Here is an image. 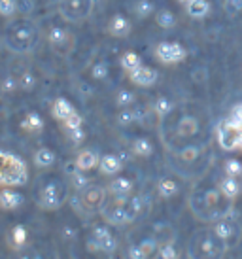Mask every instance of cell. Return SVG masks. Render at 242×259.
<instances>
[{
	"instance_id": "6da1fadb",
	"label": "cell",
	"mask_w": 242,
	"mask_h": 259,
	"mask_svg": "<svg viewBox=\"0 0 242 259\" xmlns=\"http://www.w3.org/2000/svg\"><path fill=\"white\" fill-rule=\"evenodd\" d=\"M38 44V30L29 21H14L4 30V46L12 53H30Z\"/></svg>"
},
{
	"instance_id": "7a4b0ae2",
	"label": "cell",
	"mask_w": 242,
	"mask_h": 259,
	"mask_svg": "<svg viewBox=\"0 0 242 259\" xmlns=\"http://www.w3.org/2000/svg\"><path fill=\"white\" fill-rule=\"evenodd\" d=\"M29 182L27 163L12 151L0 150V187H21Z\"/></svg>"
},
{
	"instance_id": "3957f363",
	"label": "cell",
	"mask_w": 242,
	"mask_h": 259,
	"mask_svg": "<svg viewBox=\"0 0 242 259\" xmlns=\"http://www.w3.org/2000/svg\"><path fill=\"white\" fill-rule=\"evenodd\" d=\"M108 199V189L102 186H97V184H91L87 186L84 191H76L74 195H70V206L79 216H95V214H100V208L102 204L106 202Z\"/></svg>"
},
{
	"instance_id": "277c9868",
	"label": "cell",
	"mask_w": 242,
	"mask_h": 259,
	"mask_svg": "<svg viewBox=\"0 0 242 259\" xmlns=\"http://www.w3.org/2000/svg\"><path fill=\"white\" fill-rule=\"evenodd\" d=\"M218 142L223 150H235L242 148V104H238L229 119L218 127Z\"/></svg>"
},
{
	"instance_id": "5b68a950",
	"label": "cell",
	"mask_w": 242,
	"mask_h": 259,
	"mask_svg": "<svg viewBox=\"0 0 242 259\" xmlns=\"http://www.w3.org/2000/svg\"><path fill=\"white\" fill-rule=\"evenodd\" d=\"M68 199H70V193H68L66 184L61 180H50L40 187L36 202H38V206L42 210L53 212V210L61 208Z\"/></svg>"
},
{
	"instance_id": "8992f818",
	"label": "cell",
	"mask_w": 242,
	"mask_h": 259,
	"mask_svg": "<svg viewBox=\"0 0 242 259\" xmlns=\"http://www.w3.org/2000/svg\"><path fill=\"white\" fill-rule=\"evenodd\" d=\"M100 216L104 218V222H106L108 225H114V227H125V225H129V223H133L136 220L125 204L114 202L110 199V195H108L106 202H104L102 208H100Z\"/></svg>"
},
{
	"instance_id": "52a82bcc",
	"label": "cell",
	"mask_w": 242,
	"mask_h": 259,
	"mask_svg": "<svg viewBox=\"0 0 242 259\" xmlns=\"http://www.w3.org/2000/svg\"><path fill=\"white\" fill-rule=\"evenodd\" d=\"M93 12V0H59V14L66 21H86Z\"/></svg>"
},
{
	"instance_id": "ba28073f",
	"label": "cell",
	"mask_w": 242,
	"mask_h": 259,
	"mask_svg": "<svg viewBox=\"0 0 242 259\" xmlns=\"http://www.w3.org/2000/svg\"><path fill=\"white\" fill-rule=\"evenodd\" d=\"M153 53H155L157 61L163 63V65H178V63H182L187 57V51H185V48L182 44L169 42V40L157 44Z\"/></svg>"
},
{
	"instance_id": "9c48e42d",
	"label": "cell",
	"mask_w": 242,
	"mask_h": 259,
	"mask_svg": "<svg viewBox=\"0 0 242 259\" xmlns=\"http://www.w3.org/2000/svg\"><path fill=\"white\" fill-rule=\"evenodd\" d=\"M212 233L225 244L227 250L236 246L238 240H240V227H238V223H235L233 220H227V218H220L218 222L214 223Z\"/></svg>"
},
{
	"instance_id": "30bf717a",
	"label": "cell",
	"mask_w": 242,
	"mask_h": 259,
	"mask_svg": "<svg viewBox=\"0 0 242 259\" xmlns=\"http://www.w3.org/2000/svg\"><path fill=\"white\" fill-rule=\"evenodd\" d=\"M197 250L205 257H216L227 248L214 233H200V237L197 238Z\"/></svg>"
},
{
	"instance_id": "8fae6325",
	"label": "cell",
	"mask_w": 242,
	"mask_h": 259,
	"mask_svg": "<svg viewBox=\"0 0 242 259\" xmlns=\"http://www.w3.org/2000/svg\"><path fill=\"white\" fill-rule=\"evenodd\" d=\"M48 44L59 53H66L72 50V34L66 29L55 25L48 30Z\"/></svg>"
},
{
	"instance_id": "7c38bea8",
	"label": "cell",
	"mask_w": 242,
	"mask_h": 259,
	"mask_svg": "<svg viewBox=\"0 0 242 259\" xmlns=\"http://www.w3.org/2000/svg\"><path fill=\"white\" fill-rule=\"evenodd\" d=\"M129 79L138 87H151L157 83L159 74H157V70L151 68V66L140 65V66H136L135 70H129Z\"/></svg>"
},
{
	"instance_id": "4fadbf2b",
	"label": "cell",
	"mask_w": 242,
	"mask_h": 259,
	"mask_svg": "<svg viewBox=\"0 0 242 259\" xmlns=\"http://www.w3.org/2000/svg\"><path fill=\"white\" fill-rule=\"evenodd\" d=\"M106 30L110 36L114 38H125L131 34V30H133V23H131V19L129 17H125V15L121 14H115L110 17V21H108L106 25Z\"/></svg>"
},
{
	"instance_id": "5bb4252c",
	"label": "cell",
	"mask_w": 242,
	"mask_h": 259,
	"mask_svg": "<svg viewBox=\"0 0 242 259\" xmlns=\"http://www.w3.org/2000/svg\"><path fill=\"white\" fill-rule=\"evenodd\" d=\"M25 202L21 191H17L15 187H2L0 189V210H17Z\"/></svg>"
},
{
	"instance_id": "9a60e30c",
	"label": "cell",
	"mask_w": 242,
	"mask_h": 259,
	"mask_svg": "<svg viewBox=\"0 0 242 259\" xmlns=\"http://www.w3.org/2000/svg\"><path fill=\"white\" fill-rule=\"evenodd\" d=\"M106 189L110 197H131L133 189H135V184L127 176H114Z\"/></svg>"
},
{
	"instance_id": "2e32d148",
	"label": "cell",
	"mask_w": 242,
	"mask_h": 259,
	"mask_svg": "<svg viewBox=\"0 0 242 259\" xmlns=\"http://www.w3.org/2000/svg\"><path fill=\"white\" fill-rule=\"evenodd\" d=\"M121 168H123V159H121V155H115V153L100 155V163H99L100 174H104V176H115V174L121 172Z\"/></svg>"
},
{
	"instance_id": "e0dca14e",
	"label": "cell",
	"mask_w": 242,
	"mask_h": 259,
	"mask_svg": "<svg viewBox=\"0 0 242 259\" xmlns=\"http://www.w3.org/2000/svg\"><path fill=\"white\" fill-rule=\"evenodd\" d=\"M44 117L38 112H29V114L23 115L21 123H19V127L23 129V133H27L30 137H36V135H40L44 131Z\"/></svg>"
},
{
	"instance_id": "ac0fdd59",
	"label": "cell",
	"mask_w": 242,
	"mask_h": 259,
	"mask_svg": "<svg viewBox=\"0 0 242 259\" xmlns=\"http://www.w3.org/2000/svg\"><path fill=\"white\" fill-rule=\"evenodd\" d=\"M27 242H29V231H27V227L21 225V223H15L14 227L10 229V233H8V244L12 246L14 250H21V248L27 246Z\"/></svg>"
},
{
	"instance_id": "d6986e66",
	"label": "cell",
	"mask_w": 242,
	"mask_h": 259,
	"mask_svg": "<svg viewBox=\"0 0 242 259\" xmlns=\"http://www.w3.org/2000/svg\"><path fill=\"white\" fill-rule=\"evenodd\" d=\"M55 161H57V153L51 150V148H48V146L38 148V150L34 151V155H32V163H34V166L42 168V170L51 168V166L55 165Z\"/></svg>"
},
{
	"instance_id": "ffe728a7",
	"label": "cell",
	"mask_w": 242,
	"mask_h": 259,
	"mask_svg": "<svg viewBox=\"0 0 242 259\" xmlns=\"http://www.w3.org/2000/svg\"><path fill=\"white\" fill-rule=\"evenodd\" d=\"M220 193L223 195L225 199H229V201L236 199V197L242 193L240 180H238L236 176H227V174H225V178L220 182Z\"/></svg>"
},
{
	"instance_id": "44dd1931",
	"label": "cell",
	"mask_w": 242,
	"mask_h": 259,
	"mask_svg": "<svg viewBox=\"0 0 242 259\" xmlns=\"http://www.w3.org/2000/svg\"><path fill=\"white\" fill-rule=\"evenodd\" d=\"M76 165H78V168H82V170H93V168H99V163H100V155L97 153V151L93 150H82L76 155Z\"/></svg>"
},
{
	"instance_id": "7402d4cb",
	"label": "cell",
	"mask_w": 242,
	"mask_h": 259,
	"mask_svg": "<svg viewBox=\"0 0 242 259\" xmlns=\"http://www.w3.org/2000/svg\"><path fill=\"white\" fill-rule=\"evenodd\" d=\"M74 112H76V108L72 106V102L68 101V99H63V97L55 99L53 104H51V115L61 123H63L66 117H70Z\"/></svg>"
},
{
	"instance_id": "603a6c76",
	"label": "cell",
	"mask_w": 242,
	"mask_h": 259,
	"mask_svg": "<svg viewBox=\"0 0 242 259\" xmlns=\"http://www.w3.org/2000/svg\"><path fill=\"white\" fill-rule=\"evenodd\" d=\"M131 153L136 155V157H142V159L151 157V155H153V142L146 137L135 138V140L131 142Z\"/></svg>"
},
{
	"instance_id": "cb8c5ba5",
	"label": "cell",
	"mask_w": 242,
	"mask_h": 259,
	"mask_svg": "<svg viewBox=\"0 0 242 259\" xmlns=\"http://www.w3.org/2000/svg\"><path fill=\"white\" fill-rule=\"evenodd\" d=\"M199 131V121L193 115H184L176 125V135L182 138H189L193 135H197Z\"/></svg>"
},
{
	"instance_id": "d4e9b609",
	"label": "cell",
	"mask_w": 242,
	"mask_h": 259,
	"mask_svg": "<svg viewBox=\"0 0 242 259\" xmlns=\"http://www.w3.org/2000/svg\"><path fill=\"white\" fill-rule=\"evenodd\" d=\"M131 12L135 14L136 19H148L155 14V4L151 0H133L131 2Z\"/></svg>"
},
{
	"instance_id": "484cf974",
	"label": "cell",
	"mask_w": 242,
	"mask_h": 259,
	"mask_svg": "<svg viewBox=\"0 0 242 259\" xmlns=\"http://www.w3.org/2000/svg\"><path fill=\"white\" fill-rule=\"evenodd\" d=\"M185 12L193 19H203L210 14V2L208 0H191L185 4Z\"/></svg>"
},
{
	"instance_id": "4316f807",
	"label": "cell",
	"mask_w": 242,
	"mask_h": 259,
	"mask_svg": "<svg viewBox=\"0 0 242 259\" xmlns=\"http://www.w3.org/2000/svg\"><path fill=\"white\" fill-rule=\"evenodd\" d=\"M178 191H180V186L174 178L165 176V178H161V180L157 182V193H159V197H163V199H171Z\"/></svg>"
},
{
	"instance_id": "83f0119b",
	"label": "cell",
	"mask_w": 242,
	"mask_h": 259,
	"mask_svg": "<svg viewBox=\"0 0 242 259\" xmlns=\"http://www.w3.org/2000/svg\"><path fill=\"white\" fill-rule=\"evenodd\" d=\"M155 23L159 29L163 30H172L174 27H176V23H178V19H176V15L172 14L171 10H167V8H163V10H159V12H155Z\"/></svg>"
},
{
	"instance_id": "f1b7e54d",
	"label": "cell",
	"mask_w": 242,
	"mask_h": 259,
	"mask_svg": "<svg viewBox=\"0 0 242 259\" xmlns=\"http://www.w3.org/2000/svg\"><path fill=\"white\" fill-rule=\"evenodd\" d=\"M151 108H153V112L157 114L159 119H163V117H167L169 114H172L174 104H172V101L169 99V97H157L155 102L151 104Z\"/></svg>"
},
{
	"instance_id": "f546056e",
	"label": "cell",
	"mask_w": 242,
	"mask_h": 259,
	"mask_svg": "<svg viewBox=\"0 0 242 259\" xmlns=\"http://www.w3.org/2000/svg\"><path fill=\"white\" fill-rule=\"evenodd\" d=\"M136 102V93L133 89H119L115 93V104L117 108H131Z\"/></svg>"
},
{
	"instance_id": "4dcf8cb0",
	"label": "cell",
	"mask_w": 242,
	"mask_h": 259,
	"mask_svg": "<svg viewBox=\"0 0 242 259\" xmlns=\"http://www.w3.org/2000/svg\"><path fill=\"white\" fill-rule=\"evenodd\" d=\"M70 186L74 191H84L87 186H91V180H89V176L86 174V170H82V168H78L76 172H72L70 176Z\"/></svg>"
},
{
	"instance_id": "1f68e13d",
	"label": "cell",
	"mask_w": 242,
	"mask_h": 259,
	"mask_svg": "<svg viewBox=\"0 0 242 259\" xmlns=\"http://www.w3.org/2000/svg\"><path fill=\"white\" fill-rule=\"evenodd\" d=\"M89 74H91V78L95 79V81H104V79H108V76H110V65L104 63V61H97V63L91 65Z\"/></svg>"
},
{
	"instance_id": "d6a6232c",
	"label": "cell",
	"mask_w": 242,
	"mask_h": 259,
	"mask_svg": "<svg viewBox=\"0 0 242 259\" xmlns=\"http://www.w3.org/2000/svg\"><path fill=\"white\" fill-rule=\"evenodd\" d=\"M142 65V59H140V55L136 53V51H125L123 53V57H121V66L125 68V70H135L136 66Z\"/></svg>"
},
{
	"instance_id": "836d02e7",
	"label": "cell",
	"mask_w": 242,
	"mask_h": 259,
	"mask_svg": "<svg viewBox=\"0 0 242 259\" xmlns=\"http://www.w3.org/2000/svg\"><path fill=\"white\" fill-rule=\"evenodd\" d=\"M115 121H117L119 127H129V125L136 123L135 108H133V106H131V108H119V112L115 115Z\"/></svg>"
},
{
	"instance_id": "e575fe53",
	"label": "cell",
	"mask_w": 242,
	"mask_h": 259,
	"mask_svg": "<svg viewBox=\"0 0 242 259\" xmlns=\"http://www.w3.org/2000/svg\"><path fill=\"white\" fill-rule=\"evenodd\" d=\"M19 89V78L15 76H4L0 79V93L4 95H12Z\"/></svg>"
},
{
	"instance_id": "d590c367",
	"label": "cell",
	"mask_w": 242,
	"mask_h": 259,
	"mask_svg": "<svg viewBox=\"0 0 242 259\" xmlns=\"http://www.w3.org/2000/svg\"><path fill=\"white\" fill-rule=\"evenodd\" d=\"M19 12V6H17V0H0V17H14L15 14Z\"/></svg>"
},
{
	"instance_id": "8d00e7d4",
	"label": "cell",
	"mask_w": 242,
	"mask_h": 259,
	"mask_svg": "<svg viewBox=\"0 0 242 259\" xmlns=\"http://www.w3.org/2000/svg\"><path fill=\"white\" fill-rule=\"evenodd\" d=\"M223 170H225L227 176H236V178H240L242 176V161H238V159H227L225 165H223Z\"/></svg>"
},
{
	"instance_id": "74e56055",
	"label": "cell",
	"mask_w": 242,
	"mask_h": 259,
	"mask_svg": "<svg viewBox=\"0 0 242 259\" xmlns=\"http://www.w3.org/2000/svg\"><path fill=\"white\" fill-rule=\"evenodd\" d=\"M199 153H200V150L197 148V146L189 144V146H185V148L180 150L178 157L182 159V161H185V163H193L195 159L199 157Z\"/></svg>"
},
{
	"instance_id": "f35d334b",
	"label": "cell",
	"mask_w": 242,
	"mask_h": 259,
	"mask_svg": "<svg viewBox=\"0 0 242 259\" xmlns=\"http://www.w3.org/2000/svg\"><path fill=\"white\" fill-rule=\"evenodd\" d=\"M138 246L144 250L146 257H150V255L157 253V250H159V240H157L155 237H148V238H144L142 242H138Z\"/></svg>"
},
{
	"instance_id": "ab89813d",
	"label": "cell",
	"mask_w": 242,
	"mask_h": 259,
	"mask_svg": "<svg viewBox=\"0 0 242 259\" xmlns=\"http://www.w3.org/2000/svg\"><path fill=\"white\" fill-rule=\"evenodd\" d=\"M155 255L163 259H174L178 257V252H176V248H174L172 242H165V244H159V250H157Z\"/></svg>"
},
{
	"instance_id": "60d3db41",
	"label": "cell",
	"mask_w": 242,
	"mask_h": 259,
	"mask_svg": "<svg viewBox=\"0 0 242 259\" xmlns=\"http://www.w3.org/2000/svg\"><path fill=\"white\" fill-rule=\"evenodd\" d=\"M66 135H68V140H70L74 146H82L84 142H86V131H84V127L68 129L66 131Z\"/></svg>"
},
{
	"instance_id": "b9f144b4",
	"label": "cell",
	"mask_w": 242,
	"mask_h": 259,
	"mask_svg": "<svg viewBox=\"0 0 242 259\" xmlns=\"http://www.w3.org/2000/svg\"><path fill=\"white\" fill-rule=\"evenodd\" d=\"M91 237L97 238V240H102V238L112 237V231L108 227V223H97V225H93Z\"/></svg>"
},
{
	"instance_id": "7bdbcfd3",
	"label": "cell",
	"mask_w": 242,
	"mask_h": 259,
	"mask_svg": "<svg viewBox=\"0 0 242 259\" xmlns=\"http://www.w3.org/2000/svg\"><path fill=\"white\" fill-rule=\"evenodd\" d=\"M36 87V78L32 72H23L19 76V89L23 91H32Z\"/></svg>"
},
{
	"instance_id": "ee69618b",
	"label": "cell",
	"mask_w": 242,
	"mask_h": 259,
	"mask_svg": "<svg viewBox=\"0 0 242 259\" xmlns=\"http://www.w3.org/2000/svg\"><path fill=\"white\" fill-rule=\"evenodd\" d=\"M99 246H100V253H114L115 250H117V240H115V237L112 235V237L99 240Z\"/></svg>"
},
{
	"instance_id": "f6af8a7d",
	"label": "cell",
	"mask_w": 242,
	"mask_h": 259,
	"mask_svg": "<svg viewBox=\"0 0 242 259\" xmlns=\"http://www.w3.org/2000/svg\"><path fill=\"white\" fill-rule=\"evenodd\" d=\"M223 8L229 17H235L242 12V0H223Z\"/></svg>"
},
{
	"instance_id": "bcb514c9",
	"label": "cell",
	"mask_w": 242,
	"mask_h": 259,
	"mask_svg": "<svg viewBox=\"0 0 242 259\" xmlns=\"http://www.w3.org/2000/svg\"><path fill=\"white\" fill-rule=\"evenodd\" d=\"M127 208L131 210V214L133 216H138L140 212H142V208H144V199L140 197V195H136V197H131L129 199V202H127Z\"/></svg>"
},
{
	"instance_id": "7dc6e473",
	"label": "cell",
	"mask_w": 242,
	"mask_h": 259,
	"mask_svg": "<svg viewBox=\"0 0 242 259\" xmlns=\"http://www.w3.org/2000/svg\"><path fill=\"white\" fill-rule=\"evenodd\" d=\"M82 125H84V119H82V115H79L78 112H74V114H72L70 117H66V119L63 121L64 131L76 129V127H82Z\"/></svg>"
},
{
	"instance_id": "c3c4849f",
	"label": "cell",
	"mask_w": 242,
	"mask_h": 259,
	"mask_svg": "<svg viewBox=\"0 0 242 259\" xmlns=\"http://www.w3.org/2000/svg\"><path fill=\"white\" fill-rule=\"evenodd\" d=\"M61 238L66 240V242H74L78 238V229L72 227V225H63L61 227Z\"/></svg>"
},
{
	"instance_id": "681fc988",
	"label": "cell",
	"mask_w": 242,
	"mask_h": 259,
	"mask_svg": "<svg viewBox=\"0 0 242 259\" xmlns=\"http://www.w3.org/2000/svg\"><path fill=\"white\" fill-rule=\"evenodd\" d=\"M127 255L131 259H144V257H146L144 250L138 244H136V246H131V248H129V252H127Z\"/></svg>"
},
{
	"instance_id": "f907efd6",
	"label": "cell",
	"mask_w": 242,
	"mask_h": 259,
	"mask_svg": "<svg viewBox=\"0 0 242 259\" xmlns=\"http://www.w3.org/2000/svg\"><path fill=\"white\" fill-rule=\"evenodd\" d=\"M17 6H19V12L29 14V12H32V8H34V2L32 0H21V2H17Z\"/></svg>"
},
{
	"instance_id": "816d5d0a",
	"label": "cell",
	"mask_w": 242,
	"mask_h": 259,
	"mask_svg": "<svg viewBox=\"0 0 242 259\" xmlns=\"http://www.w3.org/2000/svg\"><path fill=\"white\" fill-rule=\"evenodd\" d=\"M180 2H184V4H187V2H191V0H180Z\"/></svg>"
},
{
	"instance_id": "f5cc1de1",
	"label": "cell",
	"mask_w": 242,
	"mask_h": 259,
	"mask_svg": "<svg viewBox=\"0 0 242 259\" xmlns=\"http://www.w3.org/2000/svg\"><path fill=\"white\" fill-rule=\"evenodd\" d=\"M240 187H242V176H240Z\"/></svg>"
}]
</instances>
